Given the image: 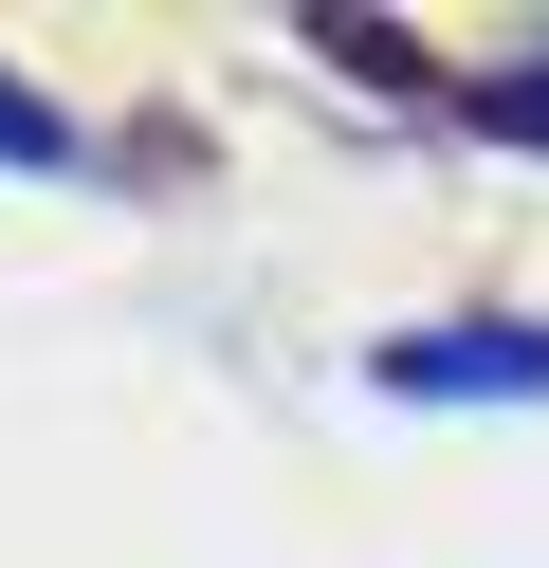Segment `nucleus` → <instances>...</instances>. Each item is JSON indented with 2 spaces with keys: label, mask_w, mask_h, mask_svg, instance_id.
I'll return each instance as SVG.
<instances>
[{
  "label": "nucleus",
  "mask_w": 549,
  "mask_h": 568,
  "mask_svg": "<svg viewBox=\"0 0 549 568\" xmlns=\"http://www.w3.org/2000/svg\"><path fill=\"white\" fill-rule=\"evenodd\" d=\"M476 148H549V55H512V74H458Z\"/></svg>",
  "instance_id": "obj_2"
},
{
  "label": "nucleus",
  "mask_w": 549,
  "mask_h": 568,
  "mask_svg": "<svg viewBox=\"0 0 549 568\" xmlns=\"http://www.w3.org/2000/svg\"><path fill=\"white\" fill-rule=\"evenodd\" d=\"M0 165H37V184H55V165H92V148H73V111H55V92H19V74H0Z\"/></svg>",
  "instance_id": "obj_3"
},
{
  "label": "nucleus",
  "mask_w": 549,
  "mask_h": 568,
  "mask_svg": "<svg viewBox=\"0 0 549 568\" xmlns=\"http://www.w3.org/2000/svg\"><path fill=\"white\" fill-rule=\"evenodd\" d=\"M366 367H385V404H549V312H439Z\"/></svg>",
  "instance_id": "obj_1"
}]
</instances>
